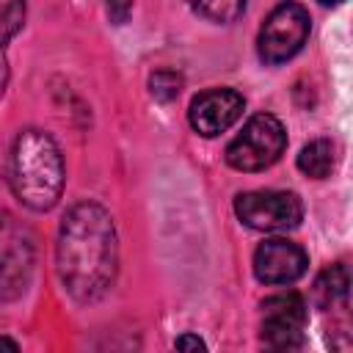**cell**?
<instances>
[{
  "label": "cell",
  "instance_id": "8fae6325",
  "mask_svg": "<svg viewBox=\"0 0 353 353\" xmlns=\"http://www.w3.org/2000/svg\"><path fill=\"white\" fill-rule=\"evenodd\" d=\"M347 268L345 265H334L328 270H323L314 281V301L320 309H331L336 301H345L347 298Z\"/></svg>",
  "mask_w": 353,
  "mask_h": 353
},
{
  "label": "cell",
  "instance_id": "9a60e30c",
  "mask_svg": "<svg viewBox=\"0 0 353 353\" xmlns=\"http://www.w3.org/2000/svg\"><path fill=\"white\" fill-rule=\"evenodd\" d=\"M105 11L113 25H124L132 11V0H105Z\"/></svg>",
  "mask_w": 353,
  "mask_h": 353
},
{
  "label": "cell",
  "instance_id": "2e32d148",
  "mask_svg": "<svg viewBox=\"0 0 353 353\" xmlns=\"http://www.w3.org/2000/svg\"><path fill=\"white\" fill-rule=\"evenodd\" d=\"M176 347H190V350H204V342L199 339V336H179L176 339Z\"/></svg>",
  "mask_w": 353,
  "mask_h": 353
},
{
  "label": "cell",
  "instance_id": "30bf717a",
  "mask_svg": "<svg viewBox=\"0 0 353 353\" xmlns=\"http://www.w3.org/2000/svg\"><path fill=\"white\" fill-rule=\"evenodd\" d=\"M298 168L312 179L328 176L334 168V143L328 138H317V141L306 143L298 154Z\"/></svg>",
  "mask_w": 353,
  "mask_h": 353
},
{
  "label": "cell",
  "instance_id": "8992f818",
  "mask_svg": "<svg viewBox=\"0 0 353 353\" xmlns=\"http://www.w3.org/2000/svg\"><path fill=\"white\" fill-rule=\"evenodd\" d=\"M237 218L259 232H287L303 218V204L287 190H248L234 199Z\"/></svg>",
  "mask_w": 353,
  "mask_h": 353
},
{
  "label": "cell",
  "instance_id": "e0dca14e",
  "mask_svg": "<svg viewBox=\"0 0 353 353\" xmlns=\"http://www.w3.org/2000/svg\"><path fill=\"white\" fill-rule=\"evenodd\" d=\"M6 83H8V61H6V52H3V44H0V97L6 91Z\"/></svg>",
  "mask_w": 353,
  "mask_h": 353
},
{
  "label": "cell",
  "instance_id": "9c48e42d",
  "mask_svg": "<svg viewBox=\"0 0 353 353\" xmlns=\"http://www.w3.org/2000/svg\"><path fill=\"white\" fill-rule=\"evenodd\" d=\"M254 273L262 284H292L306 273V251L287 237H270L254 251Z\"/></svg>",
  "mask_w": 353,
  "mask_h": 353
},
{
  "label": "cell",
  "instance_id": "5b68a950",
  "mask_svg": "<svg viewBox=\"0 0 353 353\" xmlns=\"http://www.w3.org/2000/svg\"><path fill=\"white\" fill-rule=\"evenodd\" d=\"M309 11L298 3L276 6L259 30V58L270 66L290 61L309 39Z\"/></svg>",
  "mask_w": 353,
  "mask_h": 353
},
{
  "label": "cell",
  "instance_id": "277c9868",
  "mask_svg": "<svg viewBox=\"0 0 353 353\" xmlns=\"http://www.w3.org/2000/svg\"><path fill=\"white\" fill-rule=\"evenodd\" d=\"M33 234L11 212H0V301L25 292L33 273Z\"/></svg>",
  "mask_w": 353,
  "mask_h": 353
},
{
  "label": "cell",
  "instance_id": "d6986e66",
  "mask_svg": "<svg viewBox=\"0 0 353 353\" xmlns=\"http://www.w3.org/2000/svg\"><path fill=\"white\" fill-rule=\"evenodd\" d=\"M320 6H336V3H342V0H317Z\"/></svg>",
  "mask_w": 353,
  "mask_h": 353
},
{
  "label": "cell",
  "instance_id": "5bb4252c",
  "mask_svg": "<svg viewBox=\"0 0 353 353\" xmlns=\"http://www.w3.org/2000/svg\"><path fill=\"white\" fill-rule=\"evenodd\" d=\"M149 91L154 99L160 102H171L179 91H182V77L176 72H168V69H160L149 77Z\"/></svg>",
  "mask_w": 353,
  "mask_h": 353
},
{
  "label": "cell",
  "instance_id": "7c38bea8",
  "mask_svg": "<svg viewBox=\"0 0 353 353\" xmlns=\"http://www.w3.org/2000/svg\"><path fill=\"white\" fill-rule=\"evenodd\" d=\"M188 3L199 17L212 22H234L245 8V0H188Z\"/></svg>",
  "mask_w": 353,
  "mask_h": 353
},
{
  "label": "cell",
  "instance_id": "3957f363",
  "mask_svg": "<svg viewBox=\"0 0 353 353\" xmlns=\"http://www.w3.org/2000/svg\"><path fill=\"white\" fill-rule=\"evenodd\" d=\"M287 146L284 124L270 113H256L245 121L240 135L226 146V163L237 171H262L273 165Z\"/></svg>",
  "mask_w": 353,
  "mask_h": 353
},
{
  "label": "cell",
  "instance_id": "7a4b0ae2",
  "mask_svg": "<svg viewBox=\"0 0 353 353\" xmlns=\"http://www.w3.org/2000/svg\"><path fill=\"white\" fill-rule=\"evenodd\" d=\"M8 182L14 196L41 212L50 210L63 190V160L55 141L41 130H25L17 135L11 149Z\"/></svg>",
  "mask_w": 353,
  "mask_h": 353
},
{
  "label": "cell",
  "instance_id": "6da1fadb",
  "mask_svg": "<svg viewBox=\"0 0 353 353\" xmlns=\"http://www.w3.org/2000/svg\"><path fill=\"white\" fill-rule=\"evenodd\" d=\"M55 262L61 284L80 303H94L113 287L119 270V243L113 218L105 207L80 201L63 215Z\"/></svg>",
  "mask_w": 353,
  "mask_h": 353
},
{
  "label": "cell",
  "instance_id": "ba28073f",
  "mask_svg": "<svg viewBox=\"0 0 353 353\" xmlns=\"http://www.w3.org/2000/svg\"><path fill=\"white\" fill-rule=\"evenodd\" d=\"M243 108H245V99L234 88H210L190 102L188 119L199 135L215 138L243 116Z\"/></svg>",
  "mask_w": 353,
  "mask_h": 353
},
{
  "label": "cell",
  "instance_id": "4fadbf2b",
  "mask_svg": "<svg viewBox=\"0 0 353 353\" xmlns=\"http://www.w3.org/2000/svg\"><path fill=\"white\" fill-rule=\"evenodd\" d=\"M25 25V0H0V44Z\"/></svg>",
  "mask_w": 353,
  "mask_h": 353
},
{
  "label": "cell",
  "instance_id": "52a82bcc",
  "mask_svg": "<svg viewBox=\"0 0 353 353\" xmlns=\"http://www.w3.org/2000/svg\"><path fill=\"white\" fill-rule=\"evenodd\" d=\"M306 301L298 292H279L262 303V342L273 350H295L306 339Z\"/></svg>",
  "mask_w": 353,
  "mask_h": 353
},
{
  "label": "cell",
  "instance_id": "ac0fdd59",
  "mask_svg": "<svg viewBox=\"0 0 353 353\" xmlns=\"http://www.w3.org/2000/svg\"><path fill=\"white\" fill-rule=\"evenodd\" d=\"M0 347H8V350H19V345H17L14 339H6V336H0Z\"/></svg>",
  "mask_w": 353,
  "mask_h": 353
}]
</instances>
